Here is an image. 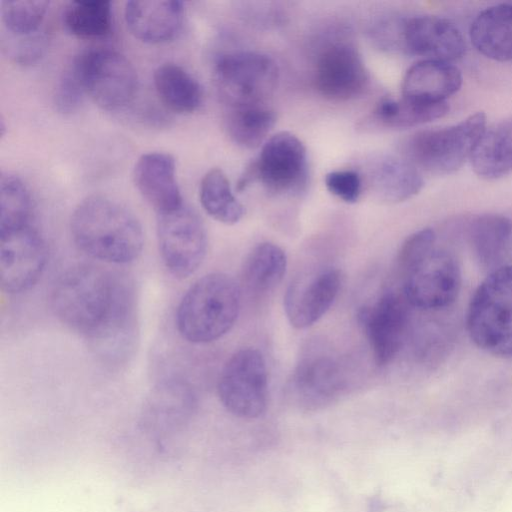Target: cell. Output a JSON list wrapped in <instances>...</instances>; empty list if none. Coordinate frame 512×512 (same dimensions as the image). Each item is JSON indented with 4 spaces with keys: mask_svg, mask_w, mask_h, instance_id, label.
Segmentation results:
<instances>
[{
    "mask_svg": "<svg viewBox=\"0 0 512 512\" xmlns=\"http://www.w3.org/2000/svg\"><path fill=\"white\" fill-rule=\"evenodd\" d=\"M449 111L447 102L425 103L384 99L374 110L373 119L386 128H409L444 117Z\"/></svg>",
    "mask_w": 512,
    "mask_h": 512,
    "instance_id": "29",
    "label": "cell"
},
{
    "mask_svg": "<svg viewBox=\"0 0 512 512\" xmlns=\"http://www.w3.org/2000/svg\"><path fill=\"white\" fill-rule=\"evenodd\" d=\"M32 202L23 181L13 174L0 179V233L30 225Z\"/></svg>",
    "mask_w": 512,
    "mask_h": 512,
    "instance_id": "31",
    "label": "cell"
},
{
    "mask_svg": "<svg viewBox=\"0 0 512 512\" xmlns=\"http://www.w3.org/2000/svg\"><path fill=\"white\" fill-rule=\"evenodd\" d=\"M308 179L307 151L302 141L290 132H279L265 141L261 152L240 178L237 189L244 190L259 181L276 195L302 191Z\"/></svg>",
    "mask_w": 512,
    "mask_h": 512,
    "instance_id": "8",
    "label": "cell"
},
{
    "mask_svg": "<svg viewBox=\"0 0 512 512\" xmlns=\"http://www.w3.org/2000/svg\"><path fill=\"white\" fill-rule=\"evenodd\" d=\"M215 79L229 108L265 105L277 88L279 69L266 54L232 52L218 58Z\"/></svg>",
    "mask_w": 512,
    "mask_h": 512,
    "instance_id": "9",
    "label": "cell"
},
{
    "mask_svg": "<svg viewBox=\"0 0 512 512\" xmlns=\"http://www.w3.org/2000/svg\"><path fill=\"white\" fill-rule=\"evenodd\" d=\"M240 304L241 290L233 278L206 274L189 287L177 307L178 332L190 343L213 342L234 326Z\"/></svg>",
    "mask_w": 512,
    "mask_h": 512,
    "instance_id": "4",
    "label": "cell"
},
{
    "mask_svg": "<svg viewBox=\"0 0 512 512\" xmlns=\"http://www.w3.org/2000/svg\"><path fill=\"white\" fill-rule=\"evenodd\" d=\"M217 391L231 414L246 419L261 416L268 402V373L261 352L254 348L235 352L221 371Z\"/></svg>",
    "mask_w": 512,
    "mask_h": 512,
    "instance_id": "10",
    "label": "cell"
},
{
    "mask_svg": "<svg viewBox=\"0 0 512 512\" xmlns=\"http://www.w3.org/2000/svg\"><path fill=\"white\" fill-rule=\"evenodd\" d=\"M56 317L84 336L96 351L121 357L135 332V294L123 275L92 264L66 270L51 292Z\"/></svg>",
    "mask_w": 512,
    "mask_h": 512,
    "instance_id": "1",
    "label": "cell"
},
{
    "mask_svg": "<svg viewBox=\"0 0 512 512\" xmlns=\"http://www.w3.org/2000/svg\"><path fill=\"white\" fill-rule=\"evenodd\" d=\"M407 301L403 294L387 292L358 314L375 362L389 364L399 353L408 325Z\"/></svg>",
    "mask_w": 512,
    "mask_h": 512,
    "instance_id": "15",
    "label": "cell"
},
{
    "mask_svg": "<svg viewBox=\"0 0 512 512\" xmlns=\"http://www.w3.org/2000/svg\"><path fill=\"white\" fill-rule=\"evenodd\" d=\"M397 266L403 279L402 294L409 305L440 310L456 300L461 267L434 230L425 228L411 234L399 250Z\"/></svg>",
    "mask_w": 512,
    "mask_h": 512,
    "instance_id": "2",
    "label": "cell"
},
{
    "mask_svg": "<svg viewBox=\"0 0 512 512\" xmlns=\"http://www.w3.org/2000/svg\"><path fill=\"white\" fill-rule=\"evenodd\" d=\"M157 239L162 261L176 278L192 275L207 252V233L198 214L184 204L158 214Z\"/></svg>",
    "mask_w": 512,
    "mask_h": 512,
    "instance_id": "11",
    "label": "cell"
},
{
    "mask_svg": "<svg viewBox=\"0 0 512 512\" xmlns=\"http://www.w3.org/2000/svg\"><path fill=\"white\" fill-rule=\"evenodd\" d=\"M65 28L80 38H100L111 31V2L107 0H75L62 14Z\"/></svg>",
    "mask_w": 512,
    "mask_h": 512,
    "instance_id": "30",
    "label": "cell"
},
{
    "mask_svg": "<svg viewBox=\"0 0 512 512\" xmlns=\"http://www.w3.org/2000/svg\"><path fill=\"white\" fill-rule=\"evenodd\" d=\"M341 285V275L334 267H324L300 276L284 296V310L289 323L304 329L315 324L330 309Z\"/></svg>",
    "mask_w": 512,
    "mask_h": 512,
    "instance_id": "16",
    "label": "cell"
},
{
    "mask_svg": "<svg viewBox=\"0 0 512 512\" xmlns=\"http://www.w3.org/2000/svg\"><path fill=\"white\" fill-rule=\"evenodd\" d=\"M474 47L495 61L512 60V4H497L481 11L470 27Z\"/></svg>",
    "mask_w": 512,
    "mask_h": 512,
    "instance_id": "22",
    "label": "cell"
},
{
    "mask_svg": "<svg viewBox=\"0 0 512 512\" xmlns=\"http://www.w3.org/2000/svg\"><path fill=\"white\" fill-rule=\"evenodd\" d=\"M47 262V246L31 225L0 233V286L8 294L30 289Z\"/></svg>",
    "mask_w": 512,
    "mask_h": 512,
    "instance_id": "12",
    "label": "cell"
},
{
    "mask_svg": "<svg viewBox=\"0 0 512 512\" xmlns=\"http://www.w3.org/2000/svg\"><path fill=\"white\" fill-rule=\"evenodd\" d=\"M343 373L337 360L320 351L303 356L288 382L292 398L307 407L332 401L343 388Z\"/></svg>",
    "mask_w": 512,
    "mask_h": 512,
    "instance_id": "17",
    "label": "cell"
},
{
    "mask_svg": "<svg viewBox=\"0 0 512 512\" xmlns=\"http://www.w3.org/2000/svg\"><path fill=\"white\" fill-rule=\"evenodd\" d=\"M133 180L137 190L158 214L183 205L172 155L164 152L142 154L135 163Z\"/></svg>",
    "mask_w": 512,
    "mask_h": 512,
    "instance_id": "18",
    "label": "cell"
},
{
    "mask_svg": "<svg viewBox=\"0 0 512 512\" xmlns=\"http://www.w3.org/2000/svg\"><path fill=\"white\" fill-rule=\"evenodd\" d=\"M275 122L274 111L266 105L232 107L228 111L226 128L237 145L253 149L266 140Z\"/></svg>",
    "mask_w": 512,
    "mask_h": 512,
    "instance_id": "28",
    "label": "cell"
},
{
    "mask_svg": "<svg viewBox=\"0 0 512 512\" xmlns=\"http://www.w3.org/2000/svg\"><path fill=\"white\" fill-rule=\"evenodd\" d=\"M199 199L205 212L223 224L233 225L244 216V206L234 195L228 178L219 168H213L203 176Z\"/></svg>",
    "mask_w": 512,
    "mask_h": 512,
    "instance_id": "27",
    "label": "cell"
},
{
    "mask_svg": "<svg viewBox=\"0 0 512 512\" xmlns=\"http://www.w3.org/2000/svg\"><path fill=\"white\" fill-rule=\"evenodd\" d=\"M393 50L449 62L462 57L466 43L449 20L421 15L397 19Z\"/></svg>",
    "mask_w": 512,
    "mask_h": 512,
    "instance_id": "13",
    "label": "cell"
},
{
    "mask_svg": "<svg viewBox=\"0 0 512 512\" xmlns=\"http://www.w3.org/2000/svg\"><path fill=\"white\" fill-rule=\"evenodd\" d=\"M465 237L478 264L489 272L507 265L512 255V221L499 214L472 218Z\"/></svg>",
    "mask_w": 512,
    "mask_h": 512,
    "instance_id": "20",
    "label": "cell"
},
{
    "mask_svg": "<svg viewBox=\"0 0 512 512\" xmlns=\"http://www.w3.org/2000/svg\"><path fill=\"white\" fill-rule=\"evenodd\" d=\"M466 327L481 350L512 357V264L489 272L479 284L468 306Z\"/></svg>",
    "mask_w": 512,
    "mask_h": 512,
    "instance_id": "5",
    "label": "cell"
},
{
    "mask_svg": "<svg viewBox=\"0 0 512 512\" xmlns=\"http://www.w3.org/2000/svg\"><path fill=\"white\" fill-rule=\"evenodd\" d=\"M485 130L486 116L476 112L458 124L411 135L404 143L403 153L419 171L449 174L470 159Z\"/></svg>",
    "mask_w": 512,
    "mask_h": 512,
    "instance_id": "6",
    "label": "cell"
},
{
    "mask_svg": "<svg viewBox=\"0 0 512 512\" xmlns=\"http://www.w3.org/2000/svg\"><path fill=\"white\" fill-rule=\"evenodd\" d=\"M3 37V49L8 57L22 65L37 62L45 53L48 45L46 33L41 29L23 35L7 33Z\"/></svg>",
    "mask_w": 512,
    "mask_h": 512,
    "instance_id": "34",
    "label": "cell"
},
{
    "mask_svg": "<svg viewBox=\"0 0 512 512\" xmlns=\"http://www.w3.org/2000/svg\"><path fill=\"white\" fill-rule=\"evenodd\" d=\"M87 95L105 110L127 106L137 91V74L121 53L108 48H90L75 57L70 66Z\"/></svg>",
    "mask_w": 512,
    "mask_h": 512,
    "instance_id": "7",
    "label": "cell"
},
{
    "mask_svg": "<svg viewBox=\"0 0 512 512\" xmlns=\"http://www.w3.org/2000/svg\"><path fill=\"white\" fill-rule=\"evenodd\" d=\"M192 398L189 391L179 385L165 387L162 393L156 395L151 406L152 423L156 428L167 429L178 423L190 409Z\"/></svg>",
    "mask_w": 512,
    "mask_h": 512,
    "instance_id": "33",
    "label": "cell"
},
{
    "mask_svg": "<svg viewBox=\"0 0 512 512\" xmlns=\"http://www.w3.org/2000/svg\"><path fill=\"white\" fill-rule=\"evenodd\" d=\"M362 185L361 176L353 170L332 171L325 176L327 190L346 203L358 201L362 192Z\"/></svg>",
    "mask_w": 512,
    "mask_h": 512,
    "instance_id": "35",
    "label": "cell"
},
{
    "mask_svg": "<svg viewBox=\"0 0 512 512\" xmlns=\"http://www.w3.org/2000/svg\"><path fill=\"white\" fill-rule=\"evenodd\" d=\"M70 230L81 251L112 264L134 261L144 244L143 229L135 215L117 201L100 195L78 204Z\"/></svg>",
    "mask_w": 512,
    "mask_h": 512,
    "instance_id": "3",
    "label": "cell"
},
{
    "mask_svg": "<svg viewBox=\"0 0 512 512\" xmlns=\"http://www.w3.org/2000/svg\"><path fill=\"white\" fill-rule=\"evenodd\" d=\"M287 270L284 250L271 242L256 245L245 258L242 282L250 292L264 293L274 289Z\"/></svg>",
    "mask_w": 512,
    "mask_h": 512,
    "instance_id": "26",
    "label": "cell"
},
{
    "mask_svg": "<svg viewBox=\"0 0 512 512\" xmlns=\"http://www.w3.org/2000/svg\"><path fill=\"white\" fill-rule=\"evenodd\" d=\"M153 82L161 102L177 113H191L203 99L200 83L182 66L164 63L154 71Z\"/></svg>",
    "mask_w": 512,
    "mask_h": 512,
    "instance_id": "25",
    "label": "cell"
},
{
    "mask_svg": "<svg viewBox=\"0 0 512 512\" xmlns=\"http://www.w3.org/2000/svg\"><path fill=\"white\" fill-rule=\"evenodd\" d=\"M461 84L462 75L456 66L446 61L424 59L405 73L402 97L425 103L446 102Z\"/></svg>",
    "mask_w": 512,
    "mask_h": 512,
    "instance_id": "21",
    "label": "cell"
},
{
    "mask_svg": "<svg viewBox=\"0 0 512 512\" xmlns=\"http://www.w3.org/2000/svg\"><path fill=\"white\" fill-rule=\"evenodd\" d=\"M368 82V71L353 45L335 42L319 53L314 84L323 97L333 101L351 100L364 92Z\"/></svg>",
    "mask_w": 512,
    "mask_h": 512,
    "instance_id": "14",
    "label": "cell"
},
{
    "mask_svg": "<svg viewBox=\"0 0 512 512\" xmlns=\"http://www.w3.org/2000/svg\"><path fill=\"white\" fill-rule=\"evenodd\" d=\"M369 184L381 200L399 203L418 194L424 181L421 172L409 161L387 156L372 162Z\"/></svg>",
    "mask_w": 512,
    "mask_h": 512,
    "instance_id": "23",
    "label": "cell"
},
{
    "mask_svg": "<svg viewBox=\"0 0 512 512\" xmlns=\"http://www.w3.org/2000/svg\"><path fill=\"white\" fill-rule=\"evenodd\" d=\"M125 21L131 34L146 43L175 37L182 26L184 6L178 0H131L125 4Z\"/></svg>",
    "mask_w": 512,
    "mask_h": 512,
    "instance_id": "19",
    "label": "cell"
},
{
    "mask_svg": "<svg viewBox=\"0 0 512 512\" xmlns=\"http://www.w3.org/2000/svg\"><path fill=\"white\" fill-rule=\"evenodd\" d=\"M474 172L494 180L512 172V120L486 129L470 157Z\"/></svg>",
    "mask_w": 512,
    "mask_h": 512,
    "instance_id": "24",
    "label": "cell"
},
{
    "mask_svg": "<svg viewBox=\"0 0 512 512\" xmlns=\"http://www.w3.org/2000/svg\"><path fill=\"white\" fill-rule=\"evenodd\" d=\"M46 0H5L1 3V17L6 32L23 35L40 30L48 10Z\"/></svg>",
    "mask_w": 512,
    "mask_h": 512,
    "instance_id": "32",
    "label": "cell"
},
{
    "mask_svg": "<svg viewBox=\"0 0 512 512\" xmlns=\"http://www.w3.org/2000/svg\"><path fill=\"white\" fill-rule=\"evenodd\" d=\"M85 91L81 82L69 67L57 83L54 103L58 111L71 113L82 103Z\"/></svg>",
    "mask_w": 512,
    "mask_h": 512,
    "instance_id": "36",
    "label": "cell"
}]
</instances>
